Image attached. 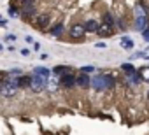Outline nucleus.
Listing matches in <instances>:
<instances>
[{
    "mask_svg": "<svg viewBox=\"0 0 149 135\" xmlns=\"http://www.w3.org/2000/svg\"><path fill=\"white\" fill-rule=\"evenodd\" d=\"M60 86L61 88H74V86H77V76H74V72L60 76Z\"/></svg>",
    "mask_w": 149,
    "mask_h": 135,
    "instance_id": "obj_5",
    "label": "nucleus"
},
{
    "mask_svg": "<svg viewBox=\"0 0 149 135\" xmlns=\"http://www.w3.org/2000/svg\"><path fill=\"white\" fill-rule=\"evenodd\" d=\"M112 30H114V28H112V25H107V23H102V25H100V28H98V32H97V33H98V35H100V37H111V35H112V33H114V32H112Z\"/></svg>",
    "mask_w": 149,
    "mask_h": 135,
    "instance_id": "obj_13",
    "label": "nucleus"
},
{
    "mask_svg": "<svg viewBox=\"0 0 149 135\" xmlns=\"http://www.w3.org/2000/svg\"><path fill=\"white\" fill-rule=\"evenodd\" d=\"M81 72H86V74H90V72H95V67H93V65H86V67H81Z\"/></svg>",
    "mask_w": 149,
    "mask_h": 135,
    "instance_id": "obj_22",
    "label": "nucleus"
},
{
    "mask_svg": "<svg viewBox=\"0 0 149 135\" xmlns=\"http://www.w3.org/2000/svg\"><path fill=\"white\" fill-rule=\"evenodd\" d=\"M119 44H121V47H123L125 51H132V49L135 47L133 39H132V37H128V35H123V37H121V40H119Z\"/></svg>",
    "mask_w": 149,
    "mask_h": 135,
    "instance_id": "obj_10",
    "label": "nucleus"
},
{
    "mask_svg": "<svg viewBox=\"0 0 149 135\" xmlns=\"http://www.w3.org/2000/svg\"><path fill=\"white\" fill-rule=\"evenodd\" d=\"M46 84H47V79L46 77H42V76H39V74H32L30 76V90L32 91H35V93H39V91H42L44 88H46Z\"/></svg>",
    "mask_w": 149,
    "mask_h": 135,
    "instance_id": "obj_3",
    "label": "nucleus"
},
{
    "mask_svg": "<svg viewBox=\"0 0 149 135\" xmlns=\"http://www.w3.org/2000/svg\"><path fill=\"white\" fill-rule=\"evenodd\" d=\"M28 53H30V51H28V49H21V54H23V56H26V54H28Z\"/></svg>",
    "mask_w": 149,
    "mask_h": 135,
    "instance_id": "obj_28",
    "label": "nucleus"
},
{
    "mask_svg": "<svg viewBox=\"0 0 149 135\" xmlns=\"http://www.w3.org/2000/svg\"><path fill=\"white\" fill-rule=\"evenodd\" d=\"M121 70L126 74V76H130V74H133L137 69L133 67V63H130V61H126V63H121Z\"/></svg>",
    "mask_w": 149,
    "mask_h": 135,
    "instance_id": "obj_16",
    "label": "nucleus"
},
{
    "mask_svg": "<svg viewBox=\"0 0 149 135\" xmlns=\"http://www.w3.org/2000/svg\"><path fill=\"white\" fill-rule=\"evenodd\" d=\"M128 77V83H132V84H139V83H142V79H140V72L139 70H135L133 74H130V76H126Z\"/></svg>",
    "mask_w": 149,
    "mask_h": 135,
    "instance_id": "obj_18",
    "label": "nucleus"
},
{
    "mask_svg": "<svg viewBox=\"0 0 149 135\" xmlns=\"http://www.w3.org/2000/svg\"><path fill=\"white\" fill-rule=\"evenodd\" d=\"M146 28H149V19H147V16L135 18V30H137V32H144Z\"/></svg>",
    "mask_w": 149,
    "mask_h": 135,
    "instance_id": "obj_9",
    "label": "nucleus"
},
{
    "mask_svg": "<svg viewBox=\"0 0 149 135\" xmlns=\"http://www.w3.org/2000/svg\"><path fill=\"white\" fill-rule=\"evenodd\" d=\"M86 33H88V32H86L84 25H72V26H70V30H68V35H70V39H74V40L83 39Z\"/></svg>",
    "mask_w": 149,
    "mask_h": 135,
    "instance_id": "obj_6",
    "label": "nucleus"
},
{
    "mask_svg": "<svg viewBox=\"0 0 149 135\" xmlns=\"http://www.w3.org/2000/svg\"><path fill=\"white\" fill-rule=\"evenodd\" d=\"M63 30H65L63 23H56V25L51 28V35H53V37H60V35L63 33Z\"/></svg>",
    "mask_w": 149,
    "mask_h": 135,
    "instance_id": "obj_17",
    "label": "nucleus"
},
{
    "mask_svg": "<svg viewBox=\"0 0 149 135\" xmlns=\"http://www.w3.org/2000/svg\"><path fill=\"white\" fill-rule=\"evenodd\" d=\"M140 35H142V39H144L146 42H149V28H146L144 32H140Z\"/></svg>",
    "mask_w": 149,
    "mask_h": 135,
    "instance_id": "obj_24",
    "label": "nucleus"
},
{
    "mask_svg": "<svg viewBox=\"0 0 149 135\" xmlns=\"http://www.w3.org/2000/svg\"><path fill=\"white\" fill-rule=\"evenodd\" d=\"M104 23H107V25H114V23H116V18H114L111 13H105V14H104Z\"/></svg>",
    "mask_w": 149,
    "mask_h": 135,
    "instance_id": "obj_21",
    "label": "nucleus"
},
{
    "mask_svg": "<svg viewBox=\"0 0 149 135\" xmlns=\"http://www.w3.org/2000/svg\"><path fill=\"white\" fill-rule=\"evenodd\" d=\"M139 72H140L142 83H149V67H142V69H139Z\"/></svg>",
    "mask_w": 149,
    "mask_h": 135,
    "instance_id": "obj_20",
    "label": "nucleus"
},
{
    "mask_svg": "<svg viewBox=\"0 0 149 135\" xmlns=\"http://www.w3.org/2000/svg\"><path fill=\"white\" fill-rule=\"evenodd\" d=\"M84 28H86L88 33H97L98 28H100V23H98L97 19H88V21L84 23Z\"/></svg>",
    "mask_w": 149,
    "mask_h": 135,
    "instance_id": "obj_12",
    "label": "nucleus"
},
{
    "mask_svg": "<svg viewBox=\"0 0 149 135\" xmlns=\"http://www.w3.org/2000/svg\"><path fill=\"white\" fill-rule=\"evenodd\" d=\"M33 74H39V76H42V77L49 79L51 70H49V69H46V67H35V69H33Z\"/></svg>",
    "mask_w": 149,
    "mask_h": 135,
    "instance_id": "obj_15",
    "label": "nucleus"
},
{
    "mask_svg": "<svg viewBox=\"0 0 149 135\" xmlns=\"http://www.w3.org/2000/svg\"><path fill=\"white\" fill-rule=\"evenodd\" d=\"M49 23H51V16L49 14H40V16H37V19H35V25L39 26V28H47L49 26Z\"/></svg>",
    "mask_w": 149,
    "mask_h": 135,
    "instance_id": "obj_7",
    "label": "nucleus"
},
{
    "mask_svg": "<svg viewBox=\"0 0 149 135\" xmlns=\"http://www.w3.org/2000/svg\"><path fill=\"white\" fill-rule=\"evenodd\" d=\"M9 16H11V18H16V16H18V9H16L14 6L9 7Z\"/></svg>",
    "mask_w": 149,
    "mask_h": 135,
    "instance_id": "obj_23",
    "label": "nucleus"
},
{
    "mask_svg": "<svg viewBox=\"0 0 149 135\" xmlns=\"http://www.w3.org/2000/svg\"><path fill=\"white\" fill-rule=\"evenodd\" d=\"M77 86L79 88H90L91 86V79H90V76L86 72H81L77 76Z\"/></svg>",
    "mask_w": 149,
    "mask_h": 135,
    "instance_id": "obj_8",
    "label": "nucleus"
},
{
    "mask_svg": "<svg viewBox=\"0 0 149 135\" xmlns=\"http://www.w3.org/2000/svg\"><path fill=\"white\" fill-rule=\"evenodd\" d=\"M91 86L97 91H105V90H112L116 86V77L112 74H97L91 79Z\"/></svg>",
    "mask_w": 149,
    "mask_h": 135,
    "instance_id": "obj_1",
    "label": "nucleus"
},
{
    "mask_svg": "<svg viewBox=\"0 0 149 135\" xmlns=\"http://www.w3.org/2000/svg\"><path fill=\"white\" fill-rule=\"evenodd\" d=\"M18 90H19V84H18V77H14V76H11L9 79H6L0 84V93H2V97H13Z\"/></svg>",
    "mask_w": 149,
    "mask_h": 135,
    "instance_id": "obj_2",
    "label": "nucleus"
},
{
    "mask_svg": "<svg viewBox=\"0 0 149 135\" xmlns=\"http://www.w3.org/2000/svg\"><path fill=\"white\" fill-rule=\"evenodd\" d=\"M37 7H35V0H23L21 4V16L23 18H32L35 16Z\"/></svg>",
    "mask_w": 149,
    "mask_h": 135,
    "instance_id": "obj_4",
    "label": "nucleus"
},
{
    "mask_svg": "<svg viewBox=\"0 0 149 135\" xmlns=\"http://www.w3.org/2000/svg\"><path fill=\"white\" fill-rule=\"evenodd\" d=\"M133 11H135V18L147 16V7L144 6V2H137V4H135V7H133Z\"/></svg>",
    "mask_w": 149,
    "mask_h": 135,
    "instance_id": "obj_14",
    "label": "nucleus"
},
{
    "mask_svg": "<svg viewBox=\"0 0 149 135\" xmlns=\"http://www.w3.org/2000/svg\"><path fill=\"white\" fill-rule=\"evenodd\" d=\"M0 49H2V47H0Z\"/></svg>",
    "mask_w": 149,
    "mask_h": 135,
    "instance_id": "obj_31",
    "label": "nucleus"
},
{
    "mask_svg": "<svg viewBox=\"0 0 149 135\" xmlns=\"http://www.w3.org/2000/svg\"><path fill=\"white\" fill-rule=\"evenodd\" d=\"M18 84H19V88H26V86H30V77L28 76H18Z\"/></svg>",
    "mask_w": 149,
    "mask_h": 135,
    "instance_id": "obj_19",
    "label": "nucleus"
},
{
    "mask_svg": "<svg viewBox=\"0 0 149 135\" xmlns=\"http://www.w3.org/2000/svg\"><path fill=\"white\" fill-rule=\"evenodd\" d=\"M0 76H2V72H0Z\"/></svg>",
    "mask_w": 149,
    "mask_h": 135,
    "instance_id": "obj_30",
    "label": "nucleus"
},
{
    "mask_svg": "<svg viewBox=\"0 0 149 135\" xmlns=\"http://www.w3.org/2000/svg\"><path fill=\"white\" fill-rule=\"evenodd\" d=\"M147 100H149V91H147Z\"/></svg>",
    "mask_w": 149,
    "mask_h": 135,
    "instance_id": "obj_29",
    "label": "nucleus"
},
{
    "mask_svg": "<svg viewBox=\"0 0 149 135\" xmlns=\"http://www.w3.org/2000/svg\"><path fill=\"white\" fill-rule=\"evenodd\" d=\"M95 47H98V49H105V47H107V44L100 40V42H97V44H95Z\"/></svg>",
    "mask_w": 149,
    "mask_h": 135,
    "instance_id": "obj_25",
    "label": "nucleus"
},
{
    "mask_svg": "<svg viewBox=\"0 0 149 135\" xmlns=\"http://www.w3.org/2000/svg\"><path fill=\"white\" fill-rule=\"evenodd\" d=\"M33 51H40V44L39 42H33Z\"/></svg>",
    "mask_w": 149,
    "mask_h": 135,
    "instance_id": "obj_26",
    "label": "nucleus"
},
{
    "mask_svg": "<svg viewBox=\"0 0 149 135\" xmlns=\"http://www.w3.org/2000/svg\"><path fill=\"white\" fill-rule=\"evenodd\" d=\"M14 39H16L14 35H7V37H6V40H7V42H9V40H14Z\"/></svg>",
    "mask_w": 149,
    "mask_h": 135,
    "instance_id": "obj_27",
    "label": "nucleus"
},
{
    "mask_svg": "<svg viewBox=\"0 0 149 135\" xmlns=\"http://www.w3.org/2000/svg\"><path fill=\"white\" fill-rule=\"evenodd\" d=\"M72 72V67L68 65H56L54 69H53V76H65V74H70Z\"/></svg>",
    "mask_w": 149,
    "mask_h": 135,
    "instance_id": "obj_11",
    "label": "nucleus"
}]
</instances>
